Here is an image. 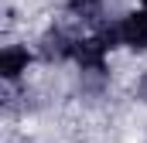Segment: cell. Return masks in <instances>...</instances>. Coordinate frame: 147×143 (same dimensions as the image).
<instances>
[{"label": "cell", "instance_id": "5", "mask_svg": "<svg viewBox=\"0 0 147 143\" xmlns=\"http://www.w3.org/2000/svg\"><path fill=\"white\" fill-rule=\"evenodd\" d=\"M137 99L147 102V75H140V82H137Z\"/></svg>", "mask_w": 147, "mask_h": 143}, {"label": "cell", "instance_id": "3", "mask_svg": "<svg viewBox=\"0 0 147 143\" xmlns=\"http://www.w3.org/2000/svg\"><path fill=\"white\" fill-rule=\"evenodd\" d=\"M34 61V55L24 48V44H7L3 51H0V75H3V82H17L28 65Z\"/></svg>", "mask_w": 147, "mask_h": 143}, {"label": "cell", "instance_id": "6", "mask_svg": "<svg viewBox=\"0 0 147 143\" xmlns=\"http://www.w3.org/2000/svg\"><path fill=\"white\" fill-rule=\"evenodd\" d=\"M140 3H144V10H147V0H140Z\"/></svg>", "mask_w": 147, "mask_h": 143}, {"label": "cell", "instance_id": "2", "mask_svg": "<svg viewBox=\"0 0 147 143\" xmlns=\"http://www.w3.org/2000/svg\"><path fill=\"white\" fill-rule=\"evenodd\" d=\"M79 37H72L65 27H48L41 34V58L45 61H72Z\"/></svg>", "mask_w": 147, "mask_h": 143}, {"label": "cell", "instance_id": "4", "mask_svg": "<svg viewBox=\"0 0 147 143\" xmlns=\"http://www.w3.org/2000/svg\"><path fill=\"white\" fill-rule=\"evenodd\" d=\"M69 14L86 24H103V0H69Z\"/></svg>", "mask_w": 147, "mask_h": 143}, {"label": "cell", "instance_id": "1", "mask_svg": "<svg viewBox=\"0 0 147 143\" xmlns=\"http://www.w3.org/2000/svg\"><path fill=\"white\" fill-rule=\"evenodd\" d=\"M116 31H120V44L130 48V51H147V10H130L116 21Z\"/></svg>", "mask_w": 147, "mask_h": 143}]
</instances>
